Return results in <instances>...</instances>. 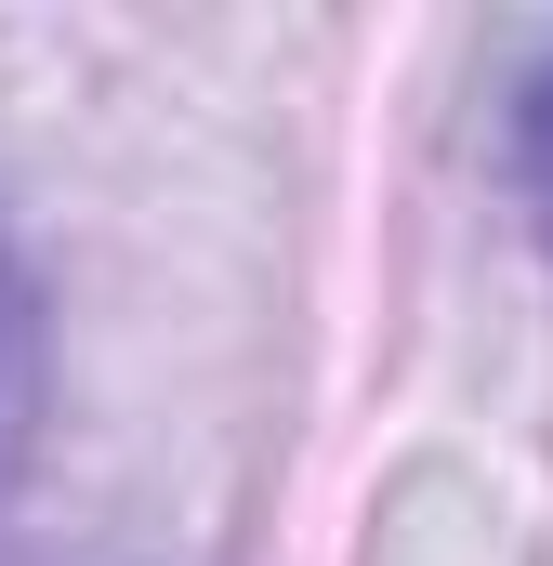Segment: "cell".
I'll list each match as a JSON object with an SVG mask.
<instances>
[{
	"label": "cell",
	"mask_w": 553,
	"mask_h": 566,
	"mask_svg": "<svg viewBox=\"0 0 553 566\" xmlns=\"http://www.w3.org/2000/svg\"><path fill=\"white\" fill-rule=\"evenodd\" d=\"M27 434H40V277H27V251L0 224V488H13Z\"/></svg>",
	"instance_id": "1"
},
{
	"label": "cell",
	"mask_w": 553,
	"mask_h": 566,
	"mask_svg": "<svg viewBox=\"0 0 553 566\" xmlns=\"http://www.w3.org/2000/svg\"><path fill=\"white\" fill-rule=\"evenodd\" d=\"M514 185H528V211L553 224V53L514 80Z\"/></svg>",
	"instance_id": "2"
}]
</instances>
